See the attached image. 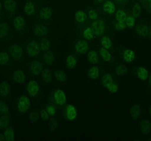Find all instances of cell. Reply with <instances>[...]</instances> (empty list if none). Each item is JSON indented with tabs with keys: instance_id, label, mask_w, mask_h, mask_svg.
Instances as JSON below:
<instances>
[{
	"instance_id": "cell-1",
	"label": "cell",
	"mask_w": 151,
	"mask_h": 141,
	"mask_svg": "<svg viewBox=\"0 0 151 141\" xmlns=\"http://www.w3.org/2000/svg\"><path fill=\"white\" fill-rule=\"evenodd\" d=\"M23 48L27 55L30 58H38L40 53L39 40L33 39L24 43Z\"/></svg>"
},
{
	"instance_id": "cell-2",
	"label": "cell",
	"mask_w": 151,
	"mask_h": 141,
	"mask_svg": "<svg viewBox=\"0 0 151 141\" xmlns=\"http://www.w3.org/2000/svg\"><path fill=\"white\" fill-rule=\"evenodd\" d=\"M150 23L146 19H142L135 25L136 33L140 37H147L150 35Z\"/></svg>"
},
{
	"instance_id": "cell-3",
	"label": "cell",
	"mask_w": 151,
	"mask_h": 141,
	"mask_svg": "<svg viewBox=\"0 0 151 141\" xmlns=\"http://www.w3.org/2000/svg\"><path fill=\"white\" fill-rule=\"evenodd\" d=\"M13 25L16 31L19 35H24L28 30V22L23 16L16 17L14 20Z\"/></svg>"
},
{
	"instance_id": "cell-4",
	"label": "cell",
	"mask_w": 151,
	"mask_h": 141,
	"mask_svg": "<svg viewBox=\"0 0 151 141\" xmlns=\"http://www.w3.org/2000/svg\"><path fill=\"white\" fill-rule=\"evenodd\" d=\"M101 82L103 85L110 92L114 93L118 91V84L111 74H105L101 79Z\"/></svg>"
},
{
	"instance_id": "cell-5",
	"label": "cell",
	"mask_w": 151,
	"mask_h": 141,
	"mask_svg": "<svg viewBox=\"0 0 151 141\" xmlns=\"http://www.w3.org/2000/svg\"><path fill=\"white\" fill-rule=\"evenodd\" d=\"M4 11L6 13L8 18L13 20L17 11V3L13 0H6L3 4Z\"/></svg>"
},
{
	"instance_id": "cell-6",
	"label": "cell",
	"mask_w": 151,
	"mask_h": 141,
	"mask_svg": "<svg viewBox=\"0 0 151 141\" xmlns=\"http://www.w3.org/2000/svg\"><path fill=\"white\" fill-rule=\"evenodd\" d=\"M119 53L120 58L126 64H131L135 60L136 53L133 49L123 48L120 49Z\"/></svg>"
},
{
	"instance_id": "cell-7",
	"label": "cell",
	"mask_w": 151,
	"mask_h": 141,
	"mask_svg": "<svg viewBox=\"0 0 151 141\" xmlns=\"http://www.w3.org/2000/svg\"><path fill=\"white\" fill-rule=\"evenodd\" d=\"M53 10L52 8L49 7H42L39 12L38 15V19L40 22L45 25L49 24L52 18Z\"/></svg>"
},
{
	"instance_id": "cell-8",
	"label": "cell",
	"mask_w": 151,
	"mask_h": 141,
	"mask_svg": "<svg viewBox=\"0 0 151 141\" xmlns=\"http://www.w3.org/2000/svg\"><path fill=\"white\" fill-rule=\"evenodd\" d=\"M43 63L35 61L27 64V69L30 75L37 77L42 74L43 70Z\"/></svg>"
},
{
	"instance_id": "cell-9",
	"label": "cell",
	"mask_w": 151,
	"mask_h": 141,
	"mask_svg": "<svg viewBox=\"0 0 151 141\" xmlns=\"http://www.w3.org/2000/svg\"><path fill=\"white\" fill-rule=\"evenodd\" d=\"M0 38L1 41H10L13 37V34L10 24L6 21L1 23L0 25Z\"/></svg>"
},
{
	"instance_id": "cell-10",
	"label": "cell",
	"mask_w": 151,
	"mask_h": 141,
	"mask_svg": "<svg viewBox=\"0 0 151 141\" xmlns=\"http://www.w3.org/2000/svg\"><path fill=\"white\" fill-rule=\"evenodd\" d=\"M32 30L34 34L40 38L45 37L48 34V29L44 24L40 22H36L34 23Z\"/></svg>"
},
{
	"instance_id": "cell-11",
	"label": "cell",
	"mask_w": 151,
	"mask_h": 141,
	"mask_svg": "<svg viewBox=\"0 0 151 141\" xmlns=\"http://www.w3.org/2000/svg\"><path fill=\"white\" fill-rule=\"evenodd\" d=\"M91 28L94 32V34L97 36L101 35L105 32V22L103 20H97L93 21Z\"/></svg>"
},
{
	"instance_id": "cell-12",
	"label": "cell",
	"mask_w": 151,
	"mask_h": 141,
	"mask_svg": "<svg viewBox=\"0 0 151 141\" xmlns=\"http://www.w3.org/2000/svg\"><path fill=\"white\" fill-rule=\"evenodd\" d=\"M31 105V100L26 96L19 97L17 101V109L21 113H25L28 111Z\"/></svg>"
},
{
	"instance_id": "cell-13",
	"label": "cell",
	"mask_w": 151,
	"mask_h": 141,
	"mask_svg": "<svg viewBox=\"0 0 151 141\" xmlns=\"http://www.w3.org/2000/svg\"><path fill=\"white\" fill-rule=\"evenodd\" d=\"M38 58L40 61H42L44 64L47 65H52L55 59V55L52 49L45 53H40Z\"/></svg>"
},
{
	"instance_id": "cell-14",
	"label": "cell",
	"mask_w": 151,
	"mask_h": 141,
	"mask_svg": "<svg viewBox=\"0 0 151 141\" xmlns=\"http://www.w3.org/2000/svg\"><path fill=\"white\" fill-rule=\"evenodd\" d=\"M73 46L75 52L79 54H85L89 48L88 42L86 40H77L74 43Z\"/></svg>"
},
{
	"instance_id": "cell-15",
	"label": "cell",
	"mask_w": 151,
	"mask_h": 141,
	"mask_svg": "<svg viewBox=\"0 0 151 141\" xmlns=\"http://www.w3.org/2000/svg\"><path fill=\"white\" fill-rule=\"evenodd\" d=\"M27 90L30 97L38 96L40 92V85L38 82L34 80L30 81L27 86Z\"/></svg>"
},
{
	"instance_id": "cell-16",
	"label": "cell",
	"mask_w": 151,
	"mask_h": 141,
	"mask_svg": "<svg viewBox=\"0 0 151 141\" xmlns=\"http://www.w3.org/2000/svg\"><path fill=\"white\" fill-rule=\"evenodd\" d=\"M23 11L27 16H33L36 13V4L32 1L27 2L24 4Z\"/></svg>"
},
{
	"instance_id": "cell-17",
	"label": "cell",
	"mask_w": 151,
	"mask_h": 141,
	"mask_svg": "<svg viewBox=\"0 0 151 141\" xmlns=\"http://www.w3.org/2000/svg\"><path fill=\"white\" fill-rule=\"evenodd\" d=\"M135 75L140 78L141 80L145 81L148 78L149 72L145 66L140 65L135 68Z\"/></svg>"
},
{
	"instance_id": "cell-18",
	"label": "cell",
	"mask_w": 151,
	"mask_h": 141,
	"mask_svg": "<svg viewBox=\"0 0 151 141\" xmlns=\"http://www.w3.org/2000/svg\"><path fill=\"white\" fill-rule=\"evenodd\" d=\"M11 57L14 59H19L23 57V51L21 46L16 44L12 46L10 49Z\"/></svg>"
},
{
	"instance_id": "cell-19",
	"label": "cell",
	"mask_w": 151,
	"mask_h": 141,
	"mask_svg": "<svg viewBox=\"0 0 151 141\" xmlns=\"http://www.w3.org/2000/svg\"><path fill=\"white\" fill-rule=\"evenodd\" d=\"M54 97L56 103L58 105H63L66 103V95L61 90H56L54 92Z\"/></svg>"
},
{
	"instance_id": "cell-20",
	"label": "cell",
	"mask_w": 151,
	"mask_h": 141,
	"mask_svg": "<svg viewBox=\"0 0 151 141\" xmlns=\"http://www.w3.org/2000/svg\"><path fill=\"white\" fill-rule=\"evenodd\" d=\"M14 82L17 84H23L26 81V75L24 71L21 69L15 71L12 76Z\"/></svg>"
},
{
	"instance_id": "cell-21",
	"label": "cell",
	"mask_w": 151,
	"mask_h": 141,
	"mask_svg": "<svg viewBox=\"0 0 151 141\" xmlns=\"http://www.w3.org/2000/svg\"><path fill=\"white\" fill-rule=\"evenodd\" d=\"M39 42L40 43V53H45L52 49V45L51 42L46 37L40 38L39 40Z\"/></svg>"
},
{
	"instance_id": "cell-22",
	"label": "cell",
	"mask_w": 151,
	"mask_h": 141,
	"mask_svg": "<svg viewBox=\"0 0 151 141\" xmlns=\"http://www.w3.org/2000/svg\"><path fill=\"white\" fill-rule=\"evenodd\" d=\"M65 115L68 120H74L77 116V110L75 106L72 104L68 105L65 110Z\"/></svg>"
},
{
	"instance_id": "cell-23",
	"label": "cell",
	"mask_w": 151,
	"mask_h": 141,
	"mask_svg": "<svg viewBox=\"0 0 151 141\" xmlns=\"http://www.w3.org/2000/svg\"><path fill=\"white\" fill-rule=\"evenodd\" d=\"M87 19L86 14L83 10H77L74 15V20L77 24H81L84 22Z\"/></svg>"
},
{
	"instance_id": "cell-24",
	"label": "cell",
	"mask_w": 151,
	"mask_h": 141,
	"mask_svg": "<svg viewBox=\"0 0 151 141\" xmlns=\"http://www.w3.org/2000/svg\"><path fill=\"white\" fill-rule=\"evenodd\" d=\"M103 10L107 14H113L115 12V5L112 1H106L103 5Z\"/></svg>"
},
{
	"instance_id": "cell-25",
	"label": "cell",
	"mask_w": 151,
	"mask_h": 141,
	"mask_svg": "<svg viewBox=\"0 0 151 141\" xmlns=\"http://www.w3.org/2000/svg\"><path fill=\"white\" fill-rule=\"evenodd\" d=\"M100 74V69L97 66H93L88 69V76L92 80L97 79Z\"/></svg>"
},
{
	"instance_id": "cell-26",
	"label": "cell",
	"mask_w": 151,
	"mask_h": 141,
	"mask_svg": "<svg viewBox=\"0 0 151 141\" xmlns=\"http://www.w3.org/2000/svg\"><path fill=\"white\" fill-rule=\"evenodd\" d=\"M100 54L102 59L106 62H111L114 61V59L108 50L104 48H101Z\"/></svg>"
},
{
	"instance_id": "cell-27",
	"label": "cell",
	"mask_w": 151,
	"mask_h": 141,
	"mask_svg": "<svg viewBox=\"0 0 151 141\" xmlns=\"http://www.w3.org/2000/svg\"><path fill=\"white\" fill-rule=\"evenodd\" d=\"M76 58L72 54L67 56L65 60V65L68 69H73L76 65Z\"/></svg>"
},
{
	"instance_id": "cell-28",
	"label": "cell",
	"mask_w": 151,
	"mask_h": 141,
	"mask_svg": "<svg viewBox=\"0 0 151 141\" xmlns=\"http://www.w3.org/2000/svg\"><path fill=\"white\" fill-rule=\"evenodd\" d=\"M42 78L45 84H50L52 79V73L51 70L47 68L44 69L42 72Z\"/></svg>"
},
{
	"instance_id": "cell-29",
	"label": "cell",
	"mask_w": 151,
	"mask_h": 141,
	"mask_svg": "<svg viewBox=\"0 0 151 141\" xmlns=\"http://www.w3.org/2000/svg\"><path fill=\"white\" fill-rule=\"evenodd\" d=\"M87 59L93 64H97L99 61V54L96 50H91L87 54Z\"/></svg>"
},
{
	"instance_id": "cell-30",
	"label": "cell",
	"mask_w": 151,
	"mask_h": 141,
	"mask_svg": "<svg viewBox=\"0 0 151 141\" xmlns=\"http://www.w3.org/2000/svg\"><path fill=\"white\" fill-rule=\"evenodd\" d=\"M130 116L132 119L136 120L139 117L141 114V109L139 105L135 104L133 105L130 109Z\"/></svg>"
},
{
	"instance_id": "cell-31",
	"label": "cell",
	"mask_w": 151,
	"mask_h": 141,
	"mask_svg": "<svg viewBox=\"0 0 151 141\" xmlns=\"http://www.w3.org/2000/svg\"><path fill=\"white\" fill-rule=\"evenodd\" d=\"M11 90V87L8 83L5 82H2L0 85V91H1V96L4 97L6 96Z\"/></svg>"
},
{
	"instance_id": "cell-32",
	"label": "cell",
	"mask_w": 151,
	"mask_h": 141,
	"mask_svg": "<svg viewBox=\"0 0 151 141\" xmlns=\"http://www.w3.org/2000/svg\"><path fill=\"white\" fill-rule=\"evenodd\" d=\"M101 44L102 47L107 50H110L113 48L112 42L108 36L105 35L103 36L101 40Z\"/></svg>"
},
{
	"instance_id": "cell-33",
	"label": "cell",
	"mask_w": 151,
	"mask_h": 141,
	"mask_svg": "<svg viewBox=\"0 0 151 141\" xmlns=\"http://www.w3.org/2000/svg\"><path fill=\"white\" fill-rule=\"evenodd\" d=\"M127 72L128 69L126 66L123 64L117 65L114 69V73L118 76L125 75L127 73Z\"/></svg>"
},
{
	"instance_id": "cell-34",
	"label": "cell",
	"mask_w": 151,
	"mask_h": 141,
	"mask_svg": "<svg viewBox=\"0 0 151 141\" xmlns=\"http://www.w3.org/2000/svg\"><path fill=\"white\" fill-rule=\"evenodd\" d=\"M140 128L143 134H148L150 130V124L146 120H143L140 124Z\"/></svg>"
},
{
	"instance_id": "cell-35",
	"label": "cell",
	"mask_w": 151,
	"mask_h": 141,
	"mask_svg": "<svg viewBox=\"0 0 151 141\" xmlns=\"http://www.w3.org/2000/svg\"><path fill=\"white\" fill-rule=\"evenodd\" d=\"M10 61L9 53L6 51H3L0 53V64L1 65H6Z\"/></svg>"
},
{
	"instance_id": "cell-36",
	"label": "cell",
	"mask_w": 151,
	"mask_h": 141,
	"mask_svg": "<svg viewBox=\"0 0 151 141\" xmlns=\"http://www.w3.org/2000/svg\"><path fill=\"white\" fill-rule=\"evenodd\" d=\"M83 36L86 39L88 40H93L94 37V33L92 28L90 27H86L84 30Z\"/></svg>"
},
{
	"instance_id": "cell-37",
	"label": "cell",
	"mask_w": 151,
	"mask_h": 141,
	"mask_svg": "<svg viewBox=\"0 0 151 141\" xmlns=\"http://www.w3.org/2000/svg\"><path fill=\"white\" fill-rule=\"evenodd\" d=\"M132 14L134 17H139L142 13V7L139 3H136L133 6L132 11Z\"/></svg>"
},
{
	"instance_id": "cell-38",
	"label": "cell",
	"mask_w": 151,
	"mask_h": 141,
	"mask_svg": "<svg viewBox=\"0 0 151 141\" xmlns=\"http://www.w3.org/2000/svg\"><path fill=\"white\" fill-rule=\"evenodd\" d=\"M56 79L60 82H64L67 80L66 73L63 70H56L55 72Z\"/></svg>"
},
{
	"instance_id": "cell-39",
	"label": "cell",
	"mask_w": 151,
	"mask_h": 141,
	"mask_svg": "<svg viewBox=\"0 0 151 141\" xmlns=\"http://www.w3.org/2000/svg\"><path fill=\"white\" fill-rule=\"evenodd\" d=\"M4 135L6 141H13L14 139V133L11 128H7L4 132Z\"/></svg>"
},
{
	"instance_id": "cell-40",
	"label": "cell",
	"mask_w": 151,
	"mask_h": 141,
	"mask_svg": "<svg viewBox=\"0 0 151 141\" xmlns=\"http://www.w3.org/2000/svg\"><path fill=\"white\" fill-rule=\"evenodd\" d=\"M126 12L123 10H119L117 11L116 14V21L119 22L125 23L126 19L127 17Z\"/></svg>"
},
{
	"instance_id": "cell-41",
	"label": "cell",
	"mask_w": 151,
	"mask_h": 141,
	"mask_svg": "<svg viewBox=\"0 0 151 141\" xmlns=\"http://www.w3.org/2000/svg\"><path fill=\"white\" fill-rule=\"evenodd\" d=\"M135 18L133 16L128 15L127 17L125 20V24L127 27L129 28H133L135 27Z\"/></svg>"
},
{
	"instance_id": "cell-42",
	"label": "cell",
	"mask_w": 151,
	"mask_h": 141,
	"mask_svg": "<svg viewBox=\"0 0 151 141\" xmlns=\"http://www.w3.org/2000/svg\"><path fill=\"white\" fill-rule=\"evenodd\" d=\"M9 124V118L6 115H2L1 116L0 119V127L1 129H4L8 126Z\"/></svg>"
},
{
	"instance_id": "cell-43",
	"label": "cell",
	"mask_w": 151,
	"mask_h": 141,
	"mask_svg": "<svg viewBox=\"0 0 151 141\" xmlns=\"http://www.w3.org/2000/svg\"><path fill=\"white\" fill-rule=\"evenodd\" d=\"M88 16L89 19L93 21L98 20V13L94 9H90L88 10Z\"/></svg>"
},
{
	"instance_id": "cell-44",
	"label": "cell",
	"mask_w": 151,
	"mask_h": 141,
	"mask_svg": "<svg viewBox=\"0 0 151 141\" xmlns=\"http://www.w3.org/2000/svg\"><path fill=\"white\" fill-rule=\"evenodd\" d=\"M0 112L1 115H6L9 113L8 106L2 101H1L0 103Z\"/></svg>"
},
{
	"instance_id": "cell-45",
	"label": "cell",
	"mask_w": 151,
	"mask_h": 141,
	"mask_svg": "<svg viewBox=\"0 0 151 141\" xmlns=\"http://www.w3.org/2000/svg\"><path fill=\"white\" fill-rule=\"evenodd\" d=\"M126 27L127 26L124 22H119L116 20V22L114 24V29L118 31L123 30L125 29Z\"/></svg>"
},
{
	"instance_id": "cell-46",
	"label": "cell",
	"mask_w": 151,
	"mask_h": 141,
	"mask_svg": "<svg viewBox=\"0 0 151 141\" xmlns=\"http://www.w3.org/2000/svg\"><path fill=\"white\" fill-rule=\"evenodd\" d=\"M141 5L142 6L143 9L147 13L151 12V1H142Z\"/></svg>"
},
{
	"instance_id": "cell-47",
	"label": "cell",
	"mask_w": 151,
	"mask_h": 141,
	"mask_svg": "<svg viewBox=\"0 0 151 141\" xmlns=\"http://www.w3.org/2000/svg\"><path fill=\"white\" fill-rule=\"evenodd\" d=\"M40 118V116L37 112L32 111L29 115V119L31 123L34 124L36 123Z\"/></svg>"
},
{
	"instance_id": "cell-48",
	"label": "cell",
	"mask_w": 151,
	"mask_h": 141,
	"mask_svg": "<svg viewBox=\"0 0 151 141\" xmlns=\"http://www.w3.org/2000/svg\"><path fill=\"white\" fill-rule=\"evenodd\" d=\"M49 129L51 131L55 130L58 127V122L55 119L52 118L49 122Z\"/></svg>"
},
{
	"instance_id": "cell-49",
	"label": "cell",
	"mask_w": 151,
	"mask_h": 141,
	"mask_svg": "<svg viewBox=\"0 0 151 141\" xmlns=\"http://www.w3.org/2000/svg\"><path fill=\"white\" fill-rule=\"evenodd\" d=\"M46 111L50 116H53L55 114L56 112V108L54 104H48L46 108Z\"/></svg>"
},
{
	"instance_id": "cell-50",
	"label": "cell",
	"mask_w": 151,
	"mask_h": 141,
	"mask_svg": "<svg viewBox=\"0 0 151 141\" xmlns=\"http://www.w3.org/2000/svg\"><path fill=\"white\" fill-rule=\"evenodd\" d=\"M42 119L45 121H47L49 119V115L45 109H42L40 112Z\"/></svg>"
},
{
	"instance_id": "cell-51",
	"label": "cell",
	"mask_w": 151,
	"mask_h": 141,
	"mask_svg": "<svg viewBox=\"0 0 151 141\" xmlns=\"http://www.w3.org/2000/svg\"><path fill=\"white\" fill-rule=\"evenodd\" d=\"M6 139H5V136L4 135H3L2 134H1V136H0V141H5Z\"/></svg>"
}]
</instances>
